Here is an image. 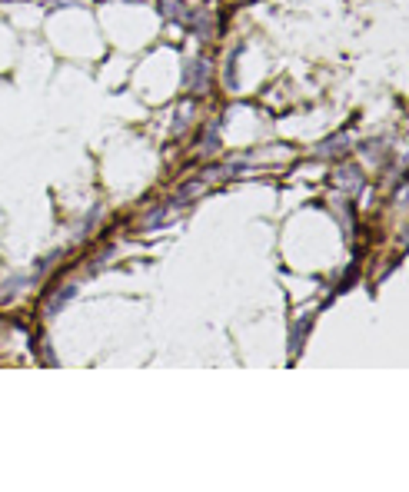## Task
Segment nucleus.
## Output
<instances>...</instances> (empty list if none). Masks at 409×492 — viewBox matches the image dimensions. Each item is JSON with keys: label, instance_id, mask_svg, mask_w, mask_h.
I'll return each instance as SVG.
<instances>
[{"label": "nucleus", "instance_id": "obj_1", "mask_svg": "<svg viewBox=\"0 0 409 492\" xmlns=\"http://www.w3.org/2000/svg\"><path fill=\"white\" fill-rule=\"evenodd\" d=\"M160 11L170 13V17H177V24H183V20H187V11L180 7L177 0H163V4H160Z\"/></svg>", "mask_w": 409, "mask_h": 492}, {"label": "nucleus", "instance_id": "obj_2", "mask_svg": "<svg viewBox=\"0 0 409 492\" xmlns=\"http://www.w3.org/2000/svg\"><path fill=\"white\" fill-rule=\"evenodd\" d=\"M74 293H77V286H67V290L60 293V296H53V303L47 306V313H57V306H64L67 300H70V296H74Z\"/></svg>", "mask_w": 409, "mask_h": 492}]
</instances>
